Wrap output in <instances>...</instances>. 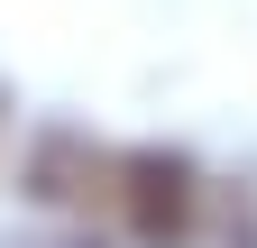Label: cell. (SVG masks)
<instances>
[{
  "label": "cell",
  "mask_w": 257,
  "mask_h": 248,
  "mask_svg": "<svg viewBox=\"0 0 257 248\" xmlns=\"http://www.w3.org/2000/svg\"><path fill=\"white\" fill-rule=\"evenodd\" d=\"M0 248H110V239H92V230H19V239H0Z\"/></svg>",
  "instance_id": "3957f363"
},
{
  "label": "cell",
  "mask_w": 257,
  "mask_h": 248,
  "mask_svg": "<svg viewBox=\"0 0 257 248\" xmlns=\"http://www.w3.org/2000/svg\"><path fill=\"white\" fill-rule=\"evenodd\" d=\"M0 138H10V92H0Z\"/></svg>",
  "instance_id": "277c9868"
},
{
  "label": "cell",
  "mask_w": 257,
  "mask_h": 248,
  "mask_svg": "<svg viewBox=\"0 0 257 248\" xmlns=\"http://www.w3.org/2000/svg\"><path fill=\"white\" fill-rule=\"evenodd\" d=\"M110 166L119 157H101L83 129H46L37 147H28V202H46V211H74V202H92V193H110Z\"/></svg>",
  "instance_id": "7a4b0ae2"
},
{
  "label": "cell",
  "mask_w": 257,
  "mask_h": 248,
  "mask_svg": "<svg viewBox=\"0 0 257 248\" xmlns=\"http://www.w3.org/2000/svg\"><path fill=\"white\" fill-rule=\"evenodd\" d=\"M110 202L138 248H184L193 221H202V175H193L184 147H128L110 166Z\"/></svg>",
  "instance_id": "6da1fadb"
}]
</instances>
